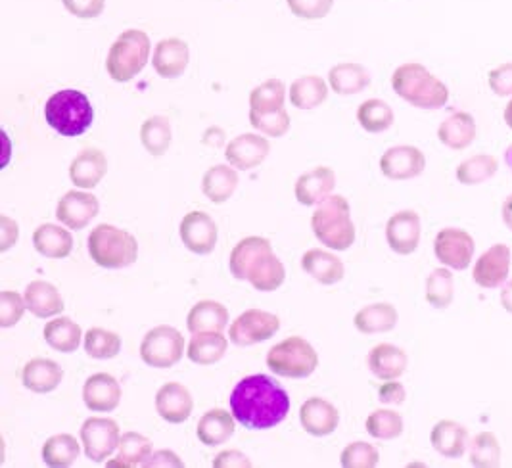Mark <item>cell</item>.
I'll list each match as a JSON object with an SVG mask.
<instances>
[{
	"label": "cell",
	"instance_id": "cell-61",
	"mask_svg": "<svg viewBox=\"0 0 512 468\" xmlns=\"http://www.w3.org/2000/svg\"><path fill=\"white\" fill-rule=\"evenodd\" d=\"M501 217H503V223H505V227L512 231V194L511 196H507V200L503 202V206H501Z\"/></svg>",
	"mask_w": 512,
	"mask_h": 468
},
{
	"label": "cell",
	"instance_id": "cell-23",
	"mask_svg": "<svg viewBox=\"0 0 512 468\" xmlns=\"http://www.w3.org/2000/svg\"><path fill=\"white\" fill-rule=\"evenodd\" d=\"M334 187H336L334 169L319 165V167L300 175V179L296 181V187H294V194L302 206H319L332 194Z\"/></svg>",
	"mask_w": 512,
	"mask_h": 468
},
{
	"label": "cell",
	"instance_id": "cell-59",
	"mask_svg": "<svg viewBox=\"0 0 512 468\" xmlns=\"http://www.w3.org/2000/svg\"><path fill=\"white\" fill-rule=\"evenodd\" d=\"M183 468L185 463L181 461V457L175 453V451H169V449H160V451H154L150 455V459L146 461L144 468Z\"/></svg>",
	"mask_w": 512,
	"mask_h": 468
},
{
	"label": "cell",
	"instance_id": "cell-55",
	"mask_svg": "<svg viewBox=\"0 0 512 468\" xmlns=\"http://www.w3.org/2000/svg\"><path fill=\"white\" fill-rule=\"evenodd\" d=\"M488 85L499 98H512V62L501 64L489 71Z\"/></svg>",
	"mask_w": 512,
	"mask_h": 468
},
{
	"label": "cell",
	"instance_id": "cell-15",
	"mask_svg": "<svg viewBox=\"0 0 512 468\" xmlns=\"http://www.w3.org/2000/svg\"><path fill=\"white\" fill-rule=\"evenodd\" d=\"M179 234L192 254L208 256L217 246L219 229L206 211H190L179 225Z\"/></svg>",
	"mask_w": 512,
	"mask_h": 468
},
{
	"label": "cell",
	"instance_id": "cell-6",
	"mask_svg": "<svg viewBox=\"0 0 512 468\" xmlns=\"http://www.w3.org/2000/svg\"><path fill=\"white\" fill-rule=\"evenodd\" d=\"M87 248L94 263L104 269H125L139 259L135 234L108 223L94 227L87 238Z\"/></svg>",
	"mask_w": 512,
	"mask_h": 468
},
{
	"label": "cell",
	"instance_id": "cell-3",
	"mask_svg": "<svg viewBox=\"0 0 512 468\" xmlns=\"http://www.w3.org/2000/svg\"><path fill=\"white\" fill-rule=\"evenodd\" d=\"M394 93L419 110H440L449 102V89L419 62H407L392 75Z\"/></svg>",
	"mask_w": 512,
	"mask_h": 468
},
{
	"label": "cell",
	"instance_id": "cell-50",
	"mask_svg": "<svg viewBox=\"0 0 512 468\" xmlns=\"http://www.w3.org/2000/svg\"><path fill=\"white\" fill-rule=\"evenodd\" d=\"M250 125L259 131L265 137L280 139L290 131V116L284 108L280 110H271V112H256L250 110Z\"/></svg>",
	"mask_w": 512,
	"mask_h": 468
},
{
	"label": "cell",
	"instance_id": "cell-26",
	"mask_svg": "<svg viewBox=\"0 0 512 468\" xmlns=\"http://www.w3.org/2000/svg\"><path fill=\"white\" fill-rule=\"evenodd\" d=\"M430 444L445 459H461L468 442V428L461 422L442 419L436 422L430 432Z\"/></svg>",
	"mask_w": 512,
	"mask_h": 468
},
{
	"label": "cell",
	"instance_id": "cell-12",
	"mask_svg": "<svg viewBox=\"0 0 512 468\" xmlns=\"http://www.w3.org/2000/svg\"><path fill=\"white\" fill-rule=\"evenodd\" d=\"M434 254L443 267H449L453 271H465L476 254V242L465 229L447 227L436 234Z\"/></svg>",
	"mask_w": 512,
	"mask_h": 468
},
{
	"label": "cell",
	"instance_id": "cell-47",
	"mask_svg": "<svg viewBox=\"0 0 512 468\" xmlns=\"http://www.w3.org/2000/svg\"><path fill=\"white\" fill-rule=\"evenodd\" d=\"M365 428L376 440L390 442V440H397L403 434L405 422H403V417L397 411H392V409H376L367 417Z\"/></svg>",
	"mask_w": 512,
	"mask_h": 468
},
{
	"label": "cell",
	"instance_id": "cell-45",
	"mask_svg": "<svg viewBox=\"0 0 512 468\" xmlns=\"http://www.w3.org/2000/svg\"><path fill=\"white\" fill-rule=\"evenodd\" d=\"M455 298V281L449 267L434 269L426 279V302L436 309H447Z\"/></svg>",
	"mask_w": 512,
	"mask_h": 468
},
{
	"label": "cell",
	"instance_id": "cell-49",
	"mask_svg": "<svg viewBox=\"0 0 512 468\" xmlns=\"http://www.w3.org/2000/svg\"><path fill=\"white\" fill-rule=\"evenodd\" d=\"M286 102V85L280 79H269L250 93V110L271 112L284 108Z\"/></svg>",
	"mask_w": 512,
	"mask_h": 468
},
{
	"label": "cell",
	"instance_id": "cell-44",
	"mask_svg": "<svg viewBox=\"0 0 512 468\" xmlns=\"http://www.w3.org/2000/svg\"><path fill=\"white\" fill-rule=\"evenodd\" d=\"M499 171V162L495 156L491 154H476L466 158L465 162H461L455 175L457 181L465 187H476L489 181L491 177H495V173Z\"/></svg>",
	"mask_w": 512,
	"mask_h": 468
},
{
	"label": "cell",
	"instance_id": "cell-43",
	"mask_svg": "<svg viewBox=\"0 0 512 468\" xmlns=\"http://www.w3.org/2000/svg\"><path fill=\"white\" fill-rule=\"evenodd\" d=\"M357 121L367 133L378 135L394 125L396 114L388 102L380 98H369L357 108Z\"/></svg>",
	"mask_w": 512,
	"mask_h": 468
},
{
	"label": "cell",
	"instance_id": "cell-56",
	"mask_svg": "<svg viewBox=\"0 0 512 468\" xmlns=\"http://www.w3.org/2000/svg\"><path fill=\"white\" fill-rule=\"evenodd\" d=\"M211 467L250 468L254 467V463L250 461V457H248L246 453H242V451H238V449H225V451H221V453L213 459Z\"/></svg>",
	"mask_w": 512,
	"mask_h": 468
},
{
	"label": "cell",
	"instance_id": "cell-38",
	"mask_svg": "<svg viewBox=\"0 0 512 468\" xmlns=\"http://www.w3.org/2000/svg\"><path fill=\"white\" fill-rule=\"evenodd\" d=\"M399 321V313L392 304H373L357 311L353 325L361 334H384L394 330Z\"/></svg>",
	"mask_w": 512,
	"mask_h": 468
},
{
	"label": "cell",
	"instance_id": "cell-8",
	"mask_svg": "<svg viewBox=\"0 0 512 468\" xmlns=\"http://www.w3.org/2000/svg\"><path fill=\"white\" fill-rule=\"evenodd\" d=\"M267 367L282 378H307L319 367V355L302 336H290L269 350Z\"/></svg>",
	"mask_w": 512,
	"mask_h": 468
},
{
	"label": "cell",
	"instance_id": "cell-27",
	"mask_svg": "<svg viewBox=\"0 0 512 468\" xmlns=\"http://www.w3.org/2000/svg\"><path fill=\"white\" fill-rule=\"evenodd\" d=\"M476 135H478L476 119L468 112H455L447 119H443L438 127L440 142L455 152L466 150L472 142L476 141Z\"/></svg>",
	"mask_w": 512,
	"mask_h": 468
},
{
	"label": "cell",
	"instance_id": "cell-37",
	"mask_svg": "<svg viewBox=\"0 0 512 468\" xmlns=\"http://www.w3.org/2000/svg\"><path fill=\"white\" fill-rule=\"evenodd\" d=\"M229 350V338L223 332L194 334L187 348V357L196 365H213L225 357Z\"/></svg>",
	"mask_w": 512,
	"mask_h": 468
},
{
	"label": "cell",
	"instance_id": "cell-33",
	"mask_svg": "<svg viewBox=\"0 0 512 468\" xmlns=\"http://www.w3.org/2000/svg\"><path fill=\"white\" fill-rule=\"evenodd\" d=\"M33 246L35 250L48 259H66L73 250V236L68 227L45 223L35 229L33 233Z\"/></svg>",
	"mask_w": 512,
	"mask_h": 468
},
{
	"label": "cell",
	"instance_id": "cell-24",
	"mask_svg": "<svg viewBox=\"0 0 512 468\" xmlns=\"http://www.w3.org/2000/svg\"><path fill=\"white\" fill-rule=\"evenodd\" d=\"M108 175V158L98 148H87L70 164L71 183L83 190H93Z\"/></svg>",
	"mask_w": 512,
	"mask_h": 468
},
{
	"label": "cell",
	"instance_id": "cell-39",
	"mask_svg": "<svg viewBox=\"0 0 512 468\" xmlns=\"http://www.w3.org/2000/svg\"><path fill=\"white\" fill-rule=\"evenodd\" d=\"M152 453V442L146 436L137 432H125L119 440L116 461H108V467H144Z\"/></svg>",
	"mask_w": 512,
	"mask_h": 468
},
{
	"label": "cell",
	"instance_id": "cell-60",
	"mask_svg": "<svg viewBox=\"0 0 512 468\" xmlns=\"http://www.w3.org/2000/svg\"><path fill=\"white\" fill-rule=\"evenodd\" d=\"M501 305L507 313L512 315V281L501 286Z\"/></svg>",
	"mask_w": 512,
	"mask_h": 468
},
{
	"label": "cell",
	"instance_id": "cell-28",
	"mask_svg": "<svg viewBox=\"0 0 512 468\" xmlns=\"http://www.w3.org/2000/svg\"><path fill=\"white\" fill-rule=\"evenodd\" d=\"M24 298L27 311H31L37 319L58 317L66 307L58 288L47 281L29 282L25 288Z\"/></svg>",
	"mask_w": 512,
	"mask_h": 468
},
{
	"label": "cell",
	"instance_id": "cell-42",
	"mask_svg": "<svg viewBox=\"0 0 512 468\" xmlns=\"http://www.w3.org/2000/svg\"><path fill=\"white\" fill-rule=\"evenodd\" d=\"M79 453H81V445L71 434L50 436L41 449L43 463L52 468L71 467L79 459Z\"/></svg>",
	"mask_w": 512,
	"mask_h": 468
},
{
	"label": "cell",
	"instance_id": "cell-21",
	"mask_svg": "<svg viewBox=\"0 0 512 468\" xmlns=\"http://www.w3.org/2000/svg\"><path fill=\"white\" fill-rule=\"evenodd\" d=\"M83 401L93 413H112L121 403V386L116 376L96 373L83 386Z\"/></svg>",
	"mask_w": 512,
	"mask_h": 468
},
{
	"label": "cell",
	"instance_id": "cell-19",
	"mask_svg": "<svg viewBox=\"0 0 512 468\" xmlns=\"http://www.w3.org/2000/svg\"><path fill=\"white\" fill-rule=\"evenodd\" d=\"M194 399L187 386L179 382H167L156 394V411L169 424H183L190 419Z\"/></svg>",
	"mask_w": 512,
	"mask_h": 468
},
{
	"label": "cell",
	"instance_id": "cell-4",
	"mask_svg": "<svg viewBox=\"0 0 512 468\" xmlns=\"http://www.w3.org/2000/svg\"><path fill=\"white\" fill-rule=\"evenodd\" d=\"M311 229L326 248L336 252L350 250L355 242V223L351 219L348 198L340 194H330L313 211Z\"/></svg>",
	"mask_w": 512,
	"mask_h": 468
},
{
	"label": "cell",
	"instance_id": "cell-31",
	"mask_svg": "<svg viewBox=\"0 0 512 468\" xmlns=\"http://www.w3.org/2000/svg\"><path fill=\"white\" fill-rule=\"evenodd\" d=\"M371 85V73L355 62L336 64L328 71V87L340 96L363 93Z\"/></svg>",
	"mask_w": 512,
	"mask_h": 468
},
{
	"label": "cell",
	"instance_id": "cell-30",
	"mask_svg": "<svg viewBox=\"0 0 512 468\" xmlns=\"http://www.w3.org/2000/svg\"><path fill=\"white\" fill-rule=\"evenodd\" d=\"M302 269L311 275L313 279L325 286H332L336 282L342 281L346 275V267L342 259L321 248L307 250L302 256Z\"/></svg>",
	"mask_w": 512,
	"mask_h": 468
},
{
	"label": "cell",
	"instance_id": "cell-1",
	"mask_svg": "<svg viewBox=\"0 0 512 468\" xmlns=\"http://www.w3.org/2000/svg\"><path fill=\"white\" fill-rule=\"evenodd\" d=\"M231 413L248 430H269L290 413L288 392L267 375L242 378L231 392Z\"/></svg>",
	"mask_w": 512,
	"mask_h": 468
},
{
	"label": "cell",
	"instance_id": "cell-52",
	"mask_svg": "<svg viewBox=\"0 0 512 468\" xmlns=\"http://www.w3.org/2000/svg\"><path fill=\"white\" fill-rule=\"evenodd\" d=\"M25 309L27 304L24 296L12 290H2L0 292V327H16L22 321Z\"/></svg>",
	"mask_w": 512,
	"mask_h": 468
},
{
	"label": "cell",
	"instance_id": "cell-57",
	"mask_svg": "<svg viewBox=\"0 0 512 468\" xmlns=\"http://www.w3.org/2000/svg\"><path fill=\"white\" fill-rule=\"evenodd\" d=\"M20 240V227L8 215H0V252H8Z\"/></svg>",
	"mask_w": 512,
	"mask_h": 468
},
{
	"label": "cell",
	"instance_id": "cell-35",
	"mask_svg": "<svg viewBox=\"0 0 512 468\" xmlns=\"http://www.w3.org/2000/svg\"><path fill=\"white\" fill-rule=\"evenodd\" d=\"M328 91H330V87L323 77L302 75L290 85L288 98H290L292 106L298 110H315L321 104H325Z\"/></svg>",
	"mask_w": 512,
	"mask_h": 468
},
{
	"label": "cell",
	"instance_id": "cell-41",
	"mask_svg": "<svg viewBox=\"0 0 512 468\" xmlns=\"http://www.w3.org/2000/svg\"><path fill=\"white\" fill-rule=\"evenodd\" d=\"M140 142L150 156H154V158L163 156L173 142L171 121L165 116L148 117L140 125Z\"/></svg>",
	"mask_w": 512,
	"mask_h": 468
},
{
	"label": "cell",
	"instance_id": "cell-32",
	"mask_svg": "<svg viewBox=\"0 0 512 468\" xmlns=\"http://www.w3.org/2000/svg\"><path fill=\"white\" fill-rule=\"evenodd\" d=\"M236 430V419L233 413L225 409H210L204 413V417L198 421L196 436L198 440L208 447L225 444L231 440Z\"/></svg>",
	"mask_w": 512,
	"mask_h": 468
},
{
	"label": "cell",
	"instance_id": "cell-34",
	"mask_svg": "<svg viewBox=\"0 0 512 468\" xmlns=\"http://www.w3.org/2000/svg\"><path fill=\"white\" fill-rule=\"evenodd\" d=\"M229 325V309L213 300H202L188 311L187 327L192 334L223 332Z\"/></svg>",
	"mask_w": 512,
	"mask_h": 468
},
{
	"label": "cell",
	"instance_id": "cell-62",
	"mask_svg": "<svg viewBox=\"0 0 512 468\" xmlns=\"http://www.w3.org/2000/svg\"><path fill=\"white\" fill-rule=\"evenodd\" d=\"M503 119H505V125L512 131V98L509 100V104L505 106V112H503Z\"/></svg>",
	"mask_w": 512,
	"mask_h": 468
},
{
	"label": "cell",
	"instance_id": "cell-22",
	"mask_svg": "<svg viewBox=\"0 0 512 468\" xmlns=\"http://www.w3.org/2000/svg\"><path fill=\"white\" fill-rule=\"evenodd\" d=\"M300 422L303 430L315 438H325L334 434L340 422L338 409L323 398H309L300 407Z\"/></svg>",
	"mask_w": 512,
	"mask_h": 468
},
{
	"label": "cell",
	"instance_id": "cell-36",
	"mask_svg": "<svg viewBox=\"0 0 512 468\" xmlns=\"http://www.w3.org/2000/svg\"><path fill=\"white\" fill-rule=\"evenodd\" d=\"M238 187V173L233 165H213L204 179H202V192L211 204H225L231 200L234 190Z\"/></svg>",
	"mask_w": 512,
	"mask_h": 468
},
{
	"label": "cell",
	"instance_id": "cell-29",
	"mask_svg": "<svg viewBox=\"0 0 512 468\" xmlns=\"http://www.w3.org/2000/svg\"><path fill=\"white\" fill-rule=\"evenodd\" d=\"M407 363H409L407 353L394 344H386V342L374 346L367 357V365L371 373L382 382L397 380L405 375Z\"/></svg>",
	"mask_w": 512,
	"mask_h": 468
},
{
	"label": "cell",
	"instance_id": "cell-7",
	"mask_svg": "<svg viewBox=\"0 0 512 468\" xmlns=\"http://www.w3.org/2000/svg\"><path fill=\"white\" fill-rule=\"evenodd\" d=\"M150 54L152 43L148 33L142 29H127L110 47L106 58L108 75L116 83H129L146 68Z\"/></svg>",
	"mask_w": 512,
	"mask_h": 468
},
{
	"label": "cell",
	"instance_id": "cell-18",
	"mask_svg": "<svg viewBox=\"0 0 512 468\" xmlns=\"http://www.w3.org/2000/svg\"><path fill=\"white\" fill-rule=\"evenodd\" d=\"M271 152V142L267 137H261L256 133H244L234 137L233 141L225 148L227 162L240 169V171H252L267 160Z\"/></svg>",
	"mask_w": 512,
	"mask_h": 468
},
{
	"label": "cell",
	"instance_id": "cell-20",
	"mask_svg": "<svg viewBox=\"0 0 512 468\" xmlns=\"http://www.w3.org/2000/svg\"><path fill=\"white\" fill-rule=\"evenodd\" d=\"M190 62V47L187 41L179 37L162 39L154 48L152 66L162 79H177L188 68Z\"/></svg>",
	"mask_w": 512,
	"mask_h": 468
},
{
	"label": "cell",
	"instance_id": "cell-13",
	"mask_svg": "<svg viewBox=\"0 0 512 468\" xmlns=\"http://www.w3.org/2000/svg\"><path fill=\"white\" fill-rule=\"evenodd\" d=\"M424 169H426L424 152L411 144L392 146L380 158V171L390 181L415 179L424 173Z\"/></svg>",
	"mask_w": 512,
	"mask_h": 468
},
{
	"label": "cell",
	"instance_id": "cell-51",
	"mask_svg": "<svg viewBox=\"0 0 512 468\" xmlns=\"http://www.w3.org/2000/svg\"><path fill=\"white\" fill-rule=\"evenodd\" d=\"M340 463L344 468H374L380 463V453L373 444L353 442L342 451Z\"/></svg>",
	"mask_w": 512,
	"mask_h": 468
},
{
	"label": "cell",
	"instance_id": "cell-16",
	"mask_svg": "<svg viewBox=\"0 0 512 468\" xmlns=\"http://www.w3.org/2000/svg\"><path fill=\"white\" fill-rule=\"evenodd\" d=\"M98 211H100L98 198L91 192L75 188V190L66 192L58 200L56 217L64 227H68L71 231H81L93 221L94 217L98 215Z\"/></svg>",
	"mask_w": 512,
	"mask_h": 468
},
{
	"label": "cell",
	"instance_id": "cell-9",
	"mask_svg": "<svg viewBox=\"0 0 512 468\" xmlns=\"http://www.w3.org/2000/svg\"><path fill=\"white\" fill-rule=\"evenodd\" d=\"M185 355V336L175 327L150 328L140 344V357L148 367L171 369Z\"/></svg>",
	"mask_w": 512,
	"mask_h": 468
},
{
	"label": "cell",
	"instance_id": "cell-2",
	"mask_svg": "<svg viewBox=\"0 0 512 468\" xmlns=\"http://www.w3.org/2000/svg\"><path fill=\"white\" fill-rule=\"evenodd\" d=\"M229 267L234 279L248 281L259 292H273L284 284L286 269L263 236L242 238L231 252Z\"/></svg>",
	"mask_w": 512,
	"mask_h": 468
},
{
	"label": "cell",
	"instance_id": "cell-17",
	"mask_svg": "<svg viewBox=\"0 0 512 468\" xmlns=\"http://www.w3.org/2000/svg\"><path fill=\"white\" fill-rule=\"evenodd\" d=\"M420 233L422 229L417 211H397L386 223V240L397 256L415 254L420 244Z\"/></svg>",
	"mask_w": 512,
	"mask_h": 468
},
{
	"label": "cell",
	"instance_id": "cell-5",
	"mask_svg": "<svg viewBox=\"0 0 512 468\" xmlns=\"http://www.w3.org/2000/svg\"><path fill=\"white\" fill-rule=\"evenodd\" d=\"M45 119L58 135L66 139L81 137L93 125V104L87 94L77 89H64L48 98Z\"/></svg>",
	"mask_w": 512,
	"mask_h": 468
},
{
	"label": "cell",
	"instance_id": "cell-46",
	"mask_svg": "<svg viewBox=\"0 0 512 468\" xmlns=\"http://www.w3.org/2000/svg\"><path fill=\"white\" fill-rule=\"evenodd\" d=\"M470 465L476 468H497L501 465V444L493 432H480L470 442Z\"/></svg>",
	"mask_w": 512,
	"mask_h": 468
},
{
	"label": "cell",
	"instance_id": "cell-10",
	"mask_svg": "<svg viewBox=\"0 0 512 468\" xmlns=\"http://www.w3.org/2000/svg\"><path fill=\"white\" fill-rule=\"evenodd\" d=\"M280 330V319L275 313L261 311V309H248L240 313L229 330V340L234 346L248 348L261 342L271 340Z\"/></svg>",
	"mask_w": 512,
	"mask_h": 468
},
{
	"label": "cell",
	"instance_id": "cell-58",
	"mask_svg": "<svg viewBox=\"0 0 512 468\" xmlns=\"http://www.w3.org/2000/svg\"><path fill=\"white\" fill-rule=\"evenodd\" d=\"M405 398H407V392H405L403 384L396 380H388L378 388V399L384 405H401Z\"/></svg>",
	"mask_w": 512,
	"mask_h": 468
},
{
	"label": "cell",
	"instance_id": "cell-40",
	"mask_svg": "<svg viewBox=\"0 0 512 468\" xmlns=\"http://www.w3.org/2000/svg\"><path fill=\"white\" fill-rule=\"evenodd\" d=\"M43 336L48 346L60 353L77 351L81 340L85 338L81 327L75 321H71L70 317H56L54 321H48Z\"/></svg>",
	"mask_w": 512,
	"mask_h": 468
},
{
	"label": "cell",
	"instance_id": "cell-54",
	"mask_svg": "<svg viewBox=\"0 0 512 468\" xmlns=\"http://www.w3.org/2000/svg\"><path fill=\"white\" fill-rule=\"evenodd\" d=\"M62 4L68 14L79 20L100 18L106 10V0H62Z\"/></svg>",
	"mask_w": 512,
	"mask_h": 468
},
{
	"label": "cell",
	"instance_id": "cell-63",
	"mask_svg": "<svg viewBox=\"0 0 512 468\" xmlns=\"http://www.w3.org/2000/svg\"><path fill=\"white\" fill-rule=\"evenodd\" d=\"M505 162H507V165L512 169V146H509V150L505 152Z\"/></svg>",
	"mask_w": 512,
	"mask_h": 468
},
{
	"label": "cell",
	"instance_id": "cell-48",
	"mask_svg": "<svg viewBox=\"0 0 512 468\" xmlns=\"http://www.w3.org/2000/svg\"><path fill=\"white\" fill-rule=\"evenodd\" d=\"M83 342L87 355L93 359H114L121 351V336L106 328H89Z\"/></svg>",
	"mask_w": 512,
	"mask_h": 468
},
{
	"label": "cell",
	"instance_id": "cell-53",
	"mask_svg": "<svg viewBox=\"0 0 512 468\" xmlns=\"http://www.w3.org/2000/svg\"><path fill=\"white\" fill-rule=\"evenodd\" d=\"M286 6L303 22H317L330 14L334 0H286Z\"/></svg>",
	"mask_w": 512,
	"mask_h": 468
},
{
	"label": "cell",
	"instance_id": "cell-14",
	"mask_svg": "<svg viewBox=\"0 0 512 468\" xmlns=\"http://www.w3.org/2000/svg\"><path fill=\"white\" fill-rule=\"evenodd\" d=\"M511 275V248L507 244H493L480 259H476L472 269V279L484 288H501Z\"/></svg>",
	"mask_w": 512,
	"mask_h": 468
},
{
	"label": "cell",
	"instance_id": "cell-11",
	"mask_svg": "<svg viewBox=\"0 0 512 468\" xmlns=\"http://www.w3.org/2000/svg\"><path fill=\"white\" fill-rule=\"evenodd\" d=\"M119 424L108 417H91L81 426V444L87 459L93 463H106L119 447Z\"/></svg>",
	"mask_w": 512,
	"mask_h": 468
},
{
	"label": "cell",
	"instance_id": "cell-25",
	"mask_svg": "<svg viewBox=\"0 0 512 468\" xmlns=\"http://www.w3.org/2000/svg\"><path fill=\"white\" fill-rule=\"evenodd\" d=\"M62 378H64L62 367L47 357L29 359L22 371V384L33 394L54 392L62 384Z\"/></svg>",
	"mask_w": 512,
	"mask_h": 468
}]
</instances>
